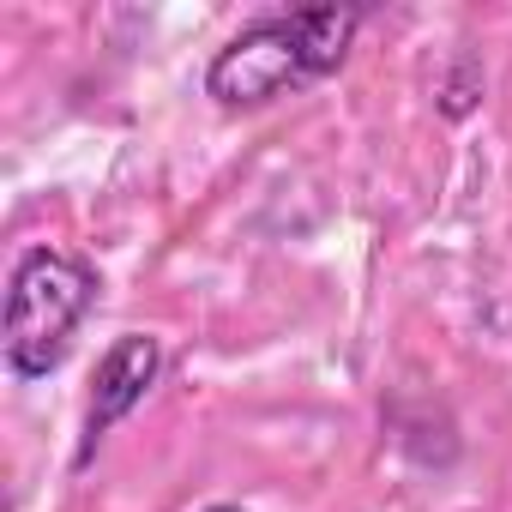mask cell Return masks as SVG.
Masks as SVG:
<instances>
[{"instance_id":"cell-1","label":"cell","mask_w":512,"mask_h":512,"mask_svg":"<svg viewBox=\"0 0 512 512\" xmlns=\"http://www.w3.org/2000/svg\"><path fill=\"white\" fill-rule=\"evenodd\" d=\"M97 272L61 247H25L7 278V374L13 380H49L85 314L97 308Z\"/></svg>"},{"instance_id":"cell-2","label":"cell","mask_w":512,"mask_h":512,"mask_svg":"<svg viewBox=\"0 0 512 512\" xmlns=\"http://www.w3.org/2000/svg\"><path fill=\"white\" fill-rule=\"evenodd\" d=\"M308 79H314V67H308L296 13H278V19H253L247 31H235L211 55L205 97H217L223 109H260V103H272V97H284L290 85H308Z\"/></svg>"},{"instance_id":"cell-3","label":"cell","mask_w":512,"mask_h":512,"mask_svg":"<svg viewBox=\"0 0 512 512\" xmlns=\"http://www.w3.org/2000/svg\"><path fill=\"white\" fill-rule=\"evenodd\" d=\"M163 374V344L151 332H121L103 356H97V374H91V404H85V434H79V452L73 464L85 470L97 458V446L109 440V428H121L157 386Z\"/></svg>"},{"instance_id":"cell-4","label":"cell","mask_w":512,"mask_h":512,"mask_svg":"<svg viewBox=\"0 0 512 512\" xmlns=\"http://www.w3.org/2000/svg\"><path fill=\"white\" fill-rule=\"evenodd\" d=\"M476 97H482V67H476L470 55H458L452 73H446V85H440V115H446V121H464V115L476 109Z\"/></svg>"},{"instance_id":"cell-5","label":"cell","mask_w":512,"mask_h":512,"mask_svg":"<svg viewBox=\"0 0 512 512\" xmlns=\"http://www.w3.org/2000/svg\"><path fill=\"white\" fill-rule=\"evenodd\" d=\"M205 512H247V506H229V500H217V506H205Z\"/></svg>"}]
</instances>
